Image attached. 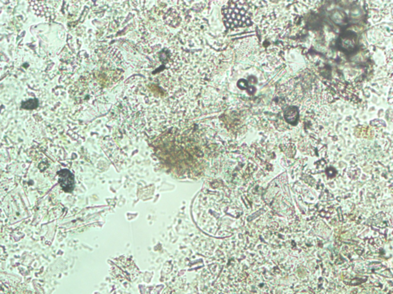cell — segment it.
Masks as SVG:
<instances>
[{
  "instance_id": "6da1fadb",
  "label": "cell",
  "mask_w": 393,
  "mask_h": 294,
  "mask_svg": "<svg viewBox=\"0 0 393 294\" xmlns=\"http://www.w3.org/2000/svg\"><path fill=\"white\" fill-rule=\"evenodd\" d=\"M58 175L59 182L61 188L66 192H71L74 189V175L67 170H62L59 172Z\"/></svg>"
},
{
  "instance_id": "7a4b0ae2",
  "label": "cell",
  "mask_w": 393,
  "mask_h": 294,
  "mask_svg": "<svg viewBox=\"0 0 393 294\" xmlns=\"http://www.w3.org/2000/svg\"><path fill=\"white\" fill-rule=\"evenodd\" d=\"M297 110H296V108L292 107V108L287 110V112L285 114V118L289 122L294 123V122L296 121V119H297Z\"/></svg>"
}]
</instances>
